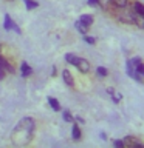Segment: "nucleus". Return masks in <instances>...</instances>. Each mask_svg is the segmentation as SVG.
I'll return each mask as SVG.
<instances>
[{"label":"nucleus","mask_w":144,"mask_h":148,"mask_svg":"<svg viewBox=\"0 0 144 148\" xmlns=\"http://www.w3.org/2000/svg\"><path fill=\"white\" fill-rule=\"evenodd\" d=\"M34 120L31 117H23L17 122V125L14 127L12 133H11V140L14 145L17 147H25L33 140L34 136Z\"/></svg>","instance_id":"obj_1"},{"label":"nucleus","mask_w":144,"mask_h":148,"mask_svg":"<svg viewBox=\"0 0 144 148\" xmlns=\"http://www.w3.org/2000/svg\"><path fill=\"white\" fill-rule=\"evenodd\" d=\"M65 60H67L68 63H71V65H74L79 71L81 73H88L90 71V63L87 62L85 59H81V57H76L74 54H65Z\"/></svg>","instance_id":"obj_2"},{"label":"nucleus","mask_w":144,"mask_h":148,"mask_svg":"<svg viewBox=\"0 0 144 148\" xmlns=\"http://www.w3.org/2000/svg\"><path fill=\"white\" fill-rule=\"evenodd\" d=\"M127 74H129L132 79H135L136 82H141V76H139V74L135 71V66H133V63H132V59L127 60Z\"/></svg>","instance_id":"obj_3"},{"label":"nucleus","mask_w":144,"mask_h":148,"mask_svg":"<svg viewBox=\"0 0 144 148\" xmlns=\"http://www.w3.org/2000/svg\"><path fill=\"white\" fill-rule=\"evenodd\" d=\"M5 29H8V31L14 29L16 32H19V34H20V28H19V26L16 25V23L12 22V18L9 17L8 14H6V16H5Z\"/></svg>","instance_id":"obj_4"},{"label":"nucleus","mask_w":144,"mask_h":148,"mask_svg":"<svg viewBox=\"0 0 144 148\" xmlns=\"http://www.w3.org/2000/svg\"><path fill=\"white\" fill-rule=\"evenodd\" d=\"M62 77H64V82L67 83L68 86H73L74 85V79H73L71 73H70L68 69H64V71H62Z\"/></svg>","instance_id":"obj_5"},{"label":"nucleus","mask_w":144,"mask_h":148,"mask_svg":"<svg viewBox=\"0 0 144 148\" xmlns=\"http://www.w3.org/2000/svg\"><path fill=\"white\" fill-rule=\"evenodd\" d=\"M20 74H22L23 77H28L30 74H33V68L26 62H22L20 63Z\"/></svg>","instance_id":"obj_6"},{"label":"nucleus","mask_w":144,"mask_h":148,"mask_svg":"<svg viewBox=\"0 0 144 148\" xmlns=\"http://www.w3.org/2000/svg\"><path fill=\"white\" fill-rule=\"evenodd\" d=\"M79 22H81L84 26L88 28V26H90L91 23H93V17H91V16H87V14H85V16H82L81 18H79Z\"/></svg>","instance_id":"obj_7"},{"label":"nucleus","mask_w":144,"mask_h":148,"mask_svg":"<svg viewBox=\"0 0 144 148\" xmlns=\"http://www.w3.org/2000/svg\"><path fill=\"white\" fill-rule=\"evenodd\" d=\"M0 66H2V68L5 69V71L14 73V69H12V66H11V65H9V63L6 62V60H5V59L2 57V56H0Z\"/></svg>","instance_id":"obj_8"},{"label":"nucleus","mask_w":144,"mask_h":148,"mask_svg":"<svg viewBox=\"0 0 144 148\" xmlns=\"http://www.w3.org/2000/svg\"><path fill=\"white\" fill-rule=\"evenodd\" d=\"M48 103H50V106H51L54 111H60V105H59V102L56 100L54 97H48Z\"/></svg>","instance_id":"obj_9"},{"label":"nucleus","mask_w":144,"mask_h":148,"mask_svg":"<svg viewBox=\"0 0 144 148\" xmlns=\"http://www.w3.org/2000/svg\"><path fill=\"white\" fill-rule=\"evenodd\" d=\"M133 9H135V12H136V14H139V16H143V14H144V6L139 2L133 3Z\"/></svg>","instance_id":"obj_10"},{"label":"nucleus","mask_w":144,"mask_h":148,"mask_svg":"<svg viewBox=\"0 0 144 148\" xmlns=\"http://www.w3.org/2000/svg\"><path fill=\"white\" fill-rule=\"evenodd\" d=\"M71 133H73V139H76V140H79V139H81V130H79L78 125H73Z\"/></svg>","instance_id":"obj_11"},{"label":"nucleus","mask_w":144,"mask_h":148,"mask_svg":"<svg viewBox=\"0 0 144 148\" xmlns=\"http://www.w3.org/2000/svg\"><path fill=\"white\" fill-rule=\"evenodd\" d=\"M111 3H113L115 6H118V8H125L127 3H129V0H111Z\"/></svg>","instance_id":"obj_12"},{"label":"nucleus","mask_w":144,"mask_h":148,"mask_svg":"<svg viewBox=\"0 0 144 148\" xmlns=\"http://www.w3.org/2000/svg\"><path fill=\"white\" fill-rule=\"evenodd\" d=\"M107 92H109V94L111 96V99H113V102H116V103H118V102L121 100V94H116V92H113V90H107Z\"/></svg>","instance_id":"obj_13"},{"label":"nucleus","mask_w":144,"mask_h":148,"mask_svg":"<svg viewBox=\"0 0 144 148\" xmlns=\"http://www.w3.org/2000/svg\"><path fill=\"white\" fill-rule=\"evenodd\" d=\"M76 29L81 32V34H85V32H87V26H84L82 23L78 20V22H76Z\"/></svg>","instance_id":"obj_14"},{"label":"nucleus","mask_w":144,"mask_h":148,"mask_svg":"<svg viewBox=\"0 0 144 148\" xmlns=\"http://www.w3.org/2000/svg\"><path fill=\"white\" fill-rule=\"evenodd\" d=\"M23 2H25V6H26V9L37 8V2H33V0H23Z\"/></svg>","instance_id":"obj_15"},{"label":"nucleus","mask_w":144,"mask_h":148,"mask_svg":"<svg viewBox=\"0 0 144 148\" xmlns=\"http://www.w3.org/2000/svg\"><path fill=\"white\" fill-rule=\"evenodd\" d=\"M62 117H64L65 122H73V116L70 114V111H64V113H62Z\"/></svg>","instance_id":"obj_16"},{"label":"nucleus","mask_w":144,"mask_h":148,"mask_svg":"<svg viewBox=\"0 0 144 148\" xmlns=\"http://www.w3.org/2000/svg\"><path fill=\"white\" fill-rule=\"evenodd\" d=\"M96 73H98V76H101V77H105L107 76V69L104 66H98L96 68Z\"/></svg>","instance_id":"obj_17"},{"label":"nucleus","mask_w":144,"mask_h":148,"mask_svg":"<svg viewBox=\"0 0 144 148\" xmlns=\"http://www.w3.org/2000/svg\"><path fill=\"white\" fill-rule=\"evenodd\" d=\"M84 40L87 42V43H90V45H95V37H90V36H84Z\"/></svg>","instance_id":"obj_18"},{"label":"nucleus","mask_w":144,"mask_h":148,"mask_svg":"<svg viewBox=\"0 0 144 148\" xmlns=\"http://www.w3.org/2000/svg\"><path fill=\"white\" fill-rule=\"evenodd\" d=\"M113 145H115L116 148H123L125 143H124V140H113Z\"/></svg>","instance_id":"obj_19"},{"label":"nucleus","mask_w":144,"mask_h":148,"mask_svg":"<svg viewBox=\"0 0 144 148\" xmlns=\"http://www.w3.org/2000/svg\"><path fill=\"white\" fill-rule=\"evenodd\" d=\"M88 5H91V6H99V0H88Z\"/></svg>","instance_id":"obj_20"},{"label":"nucleus","mask_w":144,"mask_h":148,"mask_svg":"<svg viewBox=\"0 0 144 148\" xmlns=\"http://www.w3.org/2000/svg\"><path fill=\"white\" fill-rule=\"evenodd\" d=\"M5 73H6V71H5V69H3L2 66H0V80H2V79L5 77Z\"/></svg>","instance_id":"obj_21"},{"label":"nucleus","mask_w":144,"mask_h":148,"mask_svg":"<svg viewBox=\"0 0 144 148\" xmlns=\"http://www.w3.org/2000/svg\"><path fill=\"white\" fill-rule=\"evenodd\" d=\"M76 120H78V122H81V123H84V119H82V117H79V116L76 117Z\"/></svg>","instance_id":"obj_22"}]
</instances>
